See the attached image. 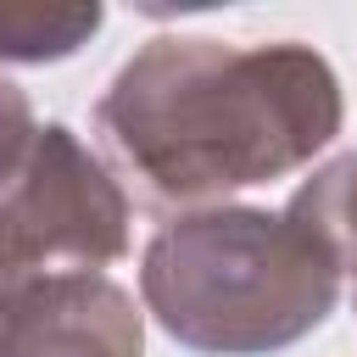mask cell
<instances>
[{"mask_svg":"<svg viewBox=\"0 0 357 357\" xmlns=\"http://www.w3.org/2000/svg\"><path fill=\"white\" fill-rule=\"evenodd\" d=\"M33 139H39L33 100H28V89H22V84H11V78L0 73V190L22 173V162H28Z\"/></svg>","mask_w":357,"mask_h":357,"instance_id":"7","label":"cell"},{"mask_svg":"<svg viewBox=\"0 0 357 357\" xmlns=\"http://www.w3.org/2000/svg\"><path fill=\"white\" fill-rule=\"evenodd\" d=\"M290 218H301L335 257L340 279H351V307H357V151L324 162L290 201H284Z\"/></svg>","mask_w":357,"mask_h":357,"instance_id":"6","label":"cell"},{"mask_svg":"<svg viewBox=\"0 0 357 357\" xmlns=\"http://www.w3.org/2000/svg\"><path fill=\"white\" fill-rule=\"evenodd\" d=\"M128 251L117 173L67 128L39 123L22 173L0 190V301L22 284L106 273Z\"/></svg>","mask_w":357,"mask_h":357,"instance_id":"3","label":"cell"},{"mask_svg":"<svg viewBox=\"0 0 357 357\" xmlns=\"http://www.w3.org/2000/svg\"><path fill=\"white\" fill-rule=\"evenodd\" d=\"M340 117L335 67L301 39L229 45L156 33L95 100V128L139 195L190 212L307 167L335 145Z\"/></svg>","mask_w":357,"mask_h":357,"instance_id":"1","label":"cell"},{"mask_svg":"<svg viewBox=\"0 0 357 357\" xmlns=\"http://www.w3.org/2000/svg\"><path fill=\"white\" fill-rule=\"evenodd\" d=\"M100 22L106 11L95 0H0V61H67L100 33Z\"/></svg>","mask_w":357,"mask_h":357,"instance_id":"5","label":"cell"},{"mask_svg":"<svg viewBox=\"0 0 357 357\" xmlns=\"http://www.w3.org/2000/svg\"><path fill=\"white\" fill-rule=\"evenodd\" d=\"M0 357H145V312L106 273L22 284L0 301Z\"/></svg>","mask_w":357,"mask_h":357,"instance_id":"4","label":"cell"},{"mask_svg":"<svg viewBox=\"0 0 357 357\" xmlns=\"http://www.w3.org/2000/svg\"><path fill=\"white\" fill-rule=\"evenodd\" d=\"M139 296L184 351L268 357L335 312L340 268L301 218L223 201L178 212L151 234Z\"/></svg>","mask_w":357,"mask_h":357,"instance_id":"2","label":"cell"}]
</instances>
